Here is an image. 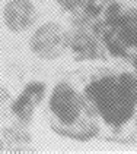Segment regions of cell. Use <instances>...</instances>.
Instances as JSON below:
<instances>
[{"label": "cell", "mask_w": 137, "mask_h": 154, "mask_svg": "<svg viewBox=\"0 0 137 154\" xmlns=\"http://www.w3.org/2000/svg\"><path fill=\"white\" fill-rule=\"evenodd\" d=\"M83 95L92 112L114 131L126 128L137 112V73H106L86 84Z\"/></svg>", "instance_id": "obj_1"}, {"label": "cell", "mask_w": 137, "mask_h": 154, "mask_svg": "<svg viewBox=\"0 0 137 154\" xmlns=\"http://www.w3.org/2000/svg\"><path fill=\"white\" fill-rule=\"evenodd\" d=\"M50 122L57 134L73 140H91L98 132L95 113L85 95L71 84L61 81L48 100Z\"/></svg>", "instance_id": "obj_2"}, {"label": "cell", "mask_w": 137, "mask_h": 154, "mask_svg": "<svg viewBox=\"0 0 137 154\" xmlns=\"http://www.w3.org/2000/svg\"><path fill=\"white\" fill-rule=\"evenodd\" d=\"M93 31L112 57L126 60L137 73V8L109 3Z\"/></svg>", "instance_id": "obj_3"}, {"label": "cell", "mask_w": 137, "mask_h": 154, "mask_svg": "<svg viewBox=\"0 0 137 154\" xmlns=\"http://www.w3.org/2000/svg\"><path fill=\"white\" fill-rule=\"evenodd\" d=\"M29 47L39 59H58L70 47V34L57 22H45L35 29Z\"/></svg>", "instance_id": "obj_4"}, {"label": "cell", "mask_w": 137, "mask_h": 154, "mask_svg": "<svg viewBox=\"0 0 137 154\" xmlns=\"http://www.w3.org/2000/svg\"><path fill=\"white\" fill-rule=\"evenodd\" d=\"M36 19L35 6L29 0H9L3 9V21L10 32H23Z\"/></svg>", "instance_id": "obj_5"}, {"label": "cell", "mask_w": 137, "mask_h": 154, "mask_svg": "<svg viewBox=\"0 0 137 154\" xmlns=\"http://www.w3.org/2000/svg\"><path fill=\"white\" fill-rule=\"evenodd\" d=\"M44 94H45V84L44 82L32 81V82L26 84L23 91L12 104V112L23 123L31 122L35 107L42 101Z\"/></svg>", "instance_id": "obj_6"}, {"label": "cell", "mask_w": 137, "mask_h": 154, "mask_svg": "<svg viewBox=\"0 0 137 154\" xmlns=\"http://www.w3.org/2000/svg\"><path fill=\"white\" fill-rule=\"evenodd\" d=\"M56 2H57V5L63 11L71 13L83 11L91 3V0H56Z\"/></svg>", "instance_id": "obj_7"}, {"label": "cell", "mask_w": 137, "mask_h": 154, "mask_svg": "<svg viewBox=\"0 0 137 154\" xmlns=\"http://www.w3.org/2000/svg\"><path fill=\"white\" fill-rule=\"evenodd\" d=\"M0 151H4V144L0 141Z\"/></svg>", "instance_id": "obj_8"}]
</instances>
